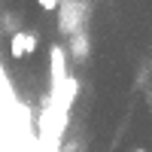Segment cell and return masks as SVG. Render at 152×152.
<instances>
[{
  "instance_id": "cell-1",
  "label": "cell",
  "mask_w": 152,
  "mask_h": 152,
  "mask_svg": "<svg viewBox=\"0 0 152 152\" xmlns=\"http://www.w3.org/2000/svg\"><path fill=\"white\" fill-rule=\"evenodd\" d=\"M37 49H40V37H37L34 31H15V34H9V58L12 61L34 58Z\"/></svg>"
},
{
  "instance_id": "cell-2",
  "label": "cell",
  "mask_w": 152,
  "mask_h": 152,
  "mask_svg": "<svg viewBox=\"0 0 152 152\" xmlns=\"http://www.w3.org/2000/svg\"><path fill=\"white\" fill-rule=\"evenodd\" d=\"M37 9H43V12H55V9H61V3H58V0H40V3H37Z\"/></svg>"
},
{
  "instance_id": "cell-3",
  "label": "cell",
  "mask_w": 152,
  "mask_h": 152,
  "mask_svg": "<svg viewBox=\"0 0 152 152\" xmlns=\"http://www.w3.org/2000/svg\"><path fill=\"white\" fill-rule=\"evenodd\" d=\"M131 152H146V149H143V146H140V149H131Z\"/></svg>"
}]
</instances>
